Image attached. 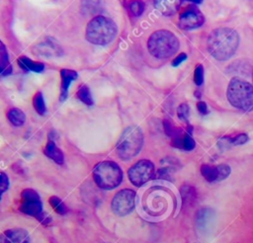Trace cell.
Masks as SVG:
<instances>
[{"instance_id": "cell-13", "label": "cell", "mask_w": 253, "mask_h": 243, "mask_svg": "<svg viewBox=\"0 0 253 243\" xmlns=\"http://www.w3.org/2000/svg\"><path fill=\"white\" fill-rule=\"evenodd\" d=\"M30 235L26 229L11 228L0 234V243H29Z\"/></svg>"}, {"instance_id": "cell-7", "label": "cell", "mask_w": 253, "mask_h": 243, "mask_svg": "<svg viewBox=\"0 0 253 243\" xmlns=\"http://www.w3.org/2000/svg\"><path fill=\"white\" fill-rule=\"evenodd\" d=\"M22 202L19 210L24 214L36 217L41 223L46 225L51 222V218L43 211L42 202L39 194L33 189H25L21 193Z\"/></svg>"}, {"instance_id": "cell-29", "label": "cell", "mask_w": 253, "mask_h": 243, "mask_svg": "<svg viewBox=\"0 0 253 243\" xmlns=\"http://www.w3.org/2000/svg\"><path fill=\"white\" fill-rule=\"evenodd\" d=\"M177 116L181 121L187 122L190 116V108L188 106V104L183 103L181 105H179V107L177 108Z\"/></svg>"}, {"instance_id": "cell-12", "label": "cell", "mask_w": 253, "mask_h": 243, "mask_svg": "<svg viewBox=\"0 0 253 243\" xmlns=\"http://www.w3.org/2000/svg\"><path fill=\"white\" fill-rule=\"evenodd\" d=\"M35 53L42 56H59L62 54V48L54 39L46 38L42 42L36 44Z\"/></svg>"}, {"instance_id": "cell-3", "label": "cell", "mask_w": 253, "mask_h": 243, "mask_svg": "<svg viewBox=\"0 0 253 243\" xmlns=\"http://www.w3.org/2000/svg\"><path fill=\"white\" fill-rule=\"evenodd\" d=\"M118 28L115 22L105 16H96L87 25L86 39L96 45H106L117 36Z\"/></svg>"}, {"instance_id": "cell-23", "label": "cell", "mask_w": 253, "mask_h": 243, "mask_svg": "<svg viewBox=\"0 0 253 243\" xmlns=\"http://www.w3.org/2000/svg\"><path fill=\"white\" fill-rule=\"evenodd\" d=\"M77 98L82 102L84 103L85 105L87 106H92L94 101H93V97H92V94H91V91L89 89V87L85 84H82L79 86L78 90H77Z\"/></svg>"}, {"instance_id": "cell-35", "label": "cell", "mask_w": 253, "mask_h": 243, "mask_svg": "<svg viewBox=\"0 0 253 243\" xmlns=\"http://www.w3.org/2000/svg\"><path fill=\"white\" fill-rule=\"evenodd\" d=\"M187 1H190V2H192L193 4H196V5L201 4V3L203 2V0H187Z\"/></svg>"}, {"instance_id": "cell-24", "label": "cell", "mask_w": 253, "mask_h": 243, "mask_svg": "<svg viewBox=\"0 0 253 243\" xmlns=\"http://www.w3.org/2000/svg\"><path fill=\"white\" fill-rule=\"evenodd\" d=\"M126 8L130 15L134 17H139L143 13L145 5L142 0H129L126 3Z\"/></svg>"}, {"instance_id": "cell-25", "label": "cell", "mask_w": 253, "mask_h": 243, "mask_svg": "<svg viewBox=\"0 0 253 243\" xmlns=\"http://www.w3.org/2000/svg\"><path fill=\"white\" fill-rule=\"evenodd\" d=\"M33 106L34 109L36 110V112L41 115L43 116L46 112V107H45V103H44V99L43 96L42 94V92H37L33 98Z\"/></svg>"}, {"instance_id": "cell-20", "label": "cell", "mask_w": 253, "mask_h": 243, "mask_svg": "<svg viewBox=\"0 0 253 243\" xmlns=\"http://www.w3.org/2000/svg\"><path fill=\"white\" fill-rule=\"evenodd\" d=\"M104 0H81V10L84 14L95 15L102 11Z\"/></svg>"}, {"instance_id": "cell-30", "label": "cell", "mask_w": 253, "mask_h": 243, "mask_svg": "<svg viewBox=\"0 0 253 243\" xmlns=\"http://www.w3.org/2000/svg\"><path fill=\"white\" fill-rule=\"evenodd\" d=\"M0 64L4 67L11 66L9 63V57H8V51L5 46V44L0 40Z\"/></svg>"}, {"instance_id": "cell-1", "label": "cell", "mask_w": 253, "mask_h": 243, "mask_svg": "<svg viewBox=\"0 0 253 243\" xmlns=\"http://www.w3.org/2000/svg\"><path fill=\"white\" fill-rule=\"evenodd\" d=\"M239 35L231 28H216L211 32L207 40L210 54L218 61L229 59L237 50Z\"/></svg>"}, {"instance_id": "cell-15", "label": "cell", "mask_w": 253, "mask_h": 243, "mask_svg": "<svg viewBox=\"0 0 253 243\" xmlns=\"http://www.w3.org/2000/svg\"><path fill=\"white\" fill-rule=\"evenodd\" d=\"M172 145L176 148L190 151L195 148L196 142L190 133H184L181 129L178 128L177 132L172 137Z\"/></svg>"}, {"instance_id": "cell-32", "label": "cell", "mask_w": 253, "mask_h": 243, "mask_svg": "<svg viewBox=\"0 0 253 243\" xmlns=\"http://www.w3.org/2000/svg\"><path fill=\"white\" fill-rule=\"evenodd\" d=\"M186 59H187V54H186L185 52H181V53H179V54L173 59V61H172V66L177 67V66H179L182 62H184Z\"/></svg>"}, {"instance_id": "cell-17", "label": "cell", "mask_w": 253, "mask_h": 243, "mask_svg": "<svg viewBox=\"0 0 253 243\" xmlns=\"http://www.w3.org/2000/svg\"><path fill=\"white\" fill-rule=\"evenodd\" d=\"M249 140V137L246 133H238L235 135H225L217 141V145L220 149H228L232 146L242 145Z\"/></svg>"}, {"instance_id": "cell-26", "label": "cell", "mask_w": 253, "mask_h": 243, "mask_svg": "<svg viewBox=\"0 0 253 243\" xmlns=\"http://www.w3.org/2000/svg\"><path fill=\"white\" fill-rule=\"evenodd\" d=\"M181 196L183 202L187 205H190L196 199V191L190 186H184L181 188Z\"/></svg>"}, {"instance_id": "cell-27", "label": "cell", "mask_w": 253, "mask_h": 243, "mask_svg": "<svg viewBox=\"0 0 253 243\" xmlns=\"http://www.w3.org/2000/svg\"><path fill=\"white\" fill-rule=\"evenodd\" d=\"M50 205L52 206V208L58 213V214H65L67 212V207L64 204V202L61 201V199H59L56 196H51L48 200Z\"/></svg>"}, {"instance_id": "cell-8", "label": "cell", "mask_w": 253, "mask_h": 243, "mask_svg": "<svg viewBox=\"0 0 253 243\" xmlns=\"http://www.w3.org/2000/svg\"><path fill=\"white\" fill-rule=\"evenodd\" d=\"M154 165L150 160L142 159L133 164L127 171L129 181L135 187H141L150 181L155 174Z\"/></svg>"}, {"instance_id": "cell-28", "label": "cell", "mask_w": 253, "mask_h": 243, "mask_svg": "<svg viewBox=\"0 0 253 243\" xmlns=\"http://www.w3.org/2000/svg\"><path fill=\"white\" fill-rule=\"evenodd\" d=\"M194 82L197 86H201L204 83V67L202 64H197L194 70Z\"/></svg>"}, {"instance_id": "cell-6", "label": "cell", "mask_w": 253, "mask_h": 243, "mask_svg": "<svg viewBox=\"0 0 253 243\" xmlns=\"http://www.w3.org/2000/svg\"><path fill=\"white\" fill-rule=\"evenodd\" d=\"M93 179L99 188L112 190L122 183L123 171L114 161H102L95 165Z\"/></svg>"}, {"instance_id": "cell-31", "label": "cell", "mask_w": 253, "mask_h": 243, "mask_svg": "<svg viewBox=\"0 0 253 243\" xmlns=\"http://www.w3.org/2000/svg\"><path fill=\"white\" fill-rule=\"evenodd\" d=\"M9 188V178L6 173L1 172L0 173V200L2 195L8 190Z\"/></svg>"}, {"instance_id": "cell-33", "label": "cell", "mask_w": 253, "mask_h": 243, "mask_svg": "<svg viewBox=\"0 0 253 243\" xmlns=\"http://www.w3.org/2000/svg\"><path fill=\"white\" fill-rule=\"evenodd\" d=\"M197 109H198L199 113H200L201 115H203V116H205V115H207V114L209 113L208 106H207V104H206L205 102H203V101H200V102L197 103Z\"/></svg>"}, {"instance_id": "cell-19", "label": "cell", "mask_w": 253, "mask_h": 243, "mask_svg": "<svg viewBox=\"0 0 253 243\" xmlns=\"http://www.w3.org/2000/svg\"><path fill=\"white\" fill-rule=\"evenodd\" d=\"M181 0H154L155 8L163 15H173L177 12Z\"/></svg>"}, {"instance_id": "cell-4", "label": "cell", "mask_w": 253, "mask_h": 243, "mask_svg": "<svg viewBox=\"0 0 253 243\" xmlns=\"http://www.w3.org/2000/svg\"><path fill=\"white\" fill-rule=\"evenodd\" d=\"M226 97L234 108L243 112L253 111V85L249 82L233 77L228 83Z\"/></svg>"}, {"instance_id": "cell-16", "label": "cell", "mask_w": 253, "mask_h": 243, "mask_svg": "<svg viewBox=\"0 0 253 243\" xmlns=\"http://www.w3.org/2000/svg\"><path fill=\"white\" fill-rule=\"evenodd\" d=\"M78 74L76 71L71 69H61L60 70V78H61V85H60V101H64L68 96V89L72 81L76 80Z\"/></svg>"}, {"instance_id": "cell-34", "label": "cell", "mask_w": 253, "mask_h": 243, "mask_svg": "<svg viewBox=\"0 0 253 243\" xmlns=\"http://www.w3.org/2000/svg\"><path fill=\"white\" fill-rule=\"evenodd\" d=\"M12 73V66L9 67H4L3 65L0 64V75L2 76H7Z\"/></svg>"}, {"instance_id": "cell-36", "label": "cell", "mask_w": 253, "mask_h": 243, "mask_svg": "<svg viewBox=\"0 0 253 243\" xmlns=\"http://www.w3.org/2000/svg\"><path fill=\"white\" fill-rule=\"evenodd\" d=\"M252 78H253V74H252Z\"/></svg>"}, {"instance_id": "cell-9", "label": "cell", "mask_w": 253, "mask_h": 243, "mask_svg": "<svg viewBox=\"0 0 253 243\" xmlns=\"http://www.w3.org/2000/svg\"><path fill=\"white\" fill-rule=\"evenodd\" d=\"M205 23V16L196 4H189L179 13L178 25L181 29L189 31L198 29Z\"/></svg>"}, {"instance_id": "cell-22", "label": "cell", "mask_w": 253, "mask_h": 243, "mask_svg": "<svg viewBox=\"0 0 253 243\" xmlns=\"http://www.w3.org/2000/svg\"><path fill=\"white\" fill-rule=\"evenodd\" d=\"M8 121L15 126H21L26 121V116L24 112L18 108H11L7 112Z\"/></svg>"}, {"instance_id": "cell-5", "label": "cell", "mask_w": 253, "mask_h": 243, "mask_svg": "<svg viewBox=\"0 0 253 243\" xmlns=\"http://www.w3.org/2000/svg\"><path fill=\"white\" fill-rule=\"evenodd\" d=\"M142 145V130L136 125L127 126L117 143V154L123 160H129L140 152Z\"/></svg>"}, {"instance_id": "cell-18", "label": "cell", "mask_w": 253, "mask_h": 243, "mask_svg": "<svg viewBox=\"0 0 253 243\" xmlns=\"http://www.w3.org/2000/svg\"><path fill=\"white\" fill-rule=\"evenodd\" d=\"M43 153L46 157L54 161L58 165H62L64 162V155L60 148H58L52 138H48L45 147L43 149Z\"/></svg>"}, {"instance_id": "cell-11", "label": "cell", "mask_w": 253, "mask_h": 243, "mask_svg": "<svg viewBox=\"0 0 253 243\" xmlns=\"http://www.w3.org/2000/svg\"><path fill=\"white\" fill-rule=\"evenodd\" d=\"M231 172V168L227 164H219L211 166L203 164L201 166V174L209 183H217L226 179Z\"/></svg>"}, {"instance_id": "cell-21", "label": "cell", "mask_w": 253, "mask_h": 243, "mask_svg": "<svg viewBox=\"0 0 253 243\" xmlns=\"http://www.w3.org/2000/svg\"><path fill=\"white\" fill-rule=\"evenodd\" d=\"M18 64L21 68L26 71H34V72H42L44 69V64L39 61H33L27 56H20L18 58Z\"/></svg>"}, {"instance_id": "cell-14", "label": "cell", "mask_w": 253, "mask_h": 243, "mask_svg": "<svg viewBox=\"0 0 253 243\" xmlns=\"http://www.w3.org/2000/svg\"><path fill=\"white\" fill-rule=\"evenodd\" d=\"M214 220V210L211 207L201 208L196 215V226L201 233L209 231Z\"/></svg>"}, {"instance_id": "cell-2", "label": "cell", "mask_w": 253, "mask_h": 243, "mask_svg": "<svg viewBox=\"0 0 253 243\" xmlns=\"http://www.w3.org/2000/svg\"><path fill=\"white\" fill-rule=\"evenodd\" d=\"M180 41L175 34L168 30H158L152 33L147 41V48L151 55L164 59L174 55L179 49Z\"/></svg>"}, {"instance_id": "cell-10", "label": "cell", "mask_w": 253, "mask_h": 243, "mask_svg": "<svg viewBox=\"0 0 253 243\" xmlns=\"http://www.w3.org/2000/svg\"><path fill=\"white\" fill-rule=\"evenodd\" d=\"M135 202V192L130 189H124L118 192L111 202L113 211L120 216L126 215L132 211Z\"/></svg>"}]
</instances>
